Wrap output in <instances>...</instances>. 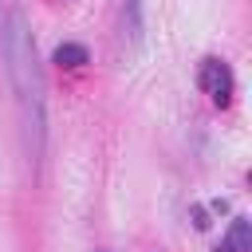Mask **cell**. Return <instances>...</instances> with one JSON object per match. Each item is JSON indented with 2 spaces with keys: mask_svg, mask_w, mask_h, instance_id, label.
I'll use <instances>...</instances> for the list:
<instances>
[{
  "mask_svg": "<svg viewBox=\"0 0 252 252\" xmlns=\"http://www.w3.org/2000/svg\"><path fill=\"white\" fill-rule=\"evenodd\" d=\"M197 79H201V91L217 102V106H228L232 102V71H228V63L224 59H201V71H197Z\"/></svg>",
  "mask_w": 252,
  "mask_h": 252,
  "instance_id": "2",
  "label": "cell"
},
{
  "mask_svg": "<svg viewBox=\"0 0 252 252\" xmlns=\"http://www.w3.org/2000/svg\"><path fill=\"white\" fill-rule=\"evenodd\" d=\"M51 59H55L59 67H83V63H87V47H79V43H59Z\"/></svg>",
  "mask_w": 252,
  "mask_h": 252,
  "instance_id": "5",
  "label": "cell"
},
{
  "mask_svg": "<svg viewBox=\"0 0 252 252\" xmlns=\"http://www.w3.org/2000/svg\"><path fill=\"white\" fill-rule=\"evenodd\" d=\"M217 252H252V228H248V220H232V228H228V236L220 240Z\"/></svg>",
  "mask_w": 252,
  "mask_h": 252,
  "instance_id": "3",
  "label": "cell"
},
{
  "mask_svg": "<svg viewBox=\"0 0 252 252\" xmlns=\"http://www.w3.org/2000/svg\"><path fill=\"white\" fill-rule=\"evenodd\" d=\"M122 39H130V47L142 39V0H126V8H122Z\"/></svg>",
  "mask_w": 252,
  "mask_h": 252,
  "instance_id": "4",
  "label": "cell"
},
{
  "mask_svg": "<svg viewBox=\"0 0 252 252\" xmlns=\"http://www.w3.org/2000/svg\"><path fill=\"white\" fill-rule=\"evenodd\" d=\"M0 51H4V67L20 102V118H24V138H28V154L39 158L43 154V134H47V87H43V71L35 59V43L28 32L24 12H8L4 28H0Z\"/></svg>",
  "mask_w": 252,
  "mask_h": 252,
  "instance_id": "1",
  "label": "cell"
},
{
  "mask_svg": "<svg viewBox=\"0 0 252 252\" xmlns=\"http://www.w3.org/2000/svg\"><path fill=\"white\" fill-rule=\"evenodd\" d=\"M0 28H4V0H0Z\"/></svg>",
  "mask_w": 252,
  "mask_h": 252,
  "instance_id": "6",
  "label": "cell"
}]
</instances>
